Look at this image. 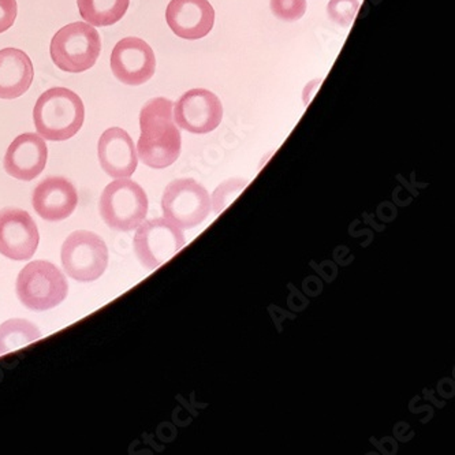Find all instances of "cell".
<instances>
[{"instance_id": "obj_22", "label": "cell", "mask_w": 455, "mask_h": 455, "mask_svg": "<svg viewBox=\"0 0 455 455\" xmlns=\"http://www.w3.org/2000/svg\"><path fill=\"white\" fill-rule=\"evenodd\" d=\"M17 12V0H0V33L6 32L14 25Z\"/></svg>"}, {"instance_id": "obj_8", "label": "cell", "mask_w": 455, "mask_h": 455, "mask_svg": "<svg viewBox=\"0 0 455 455\" xmlns=\"http://www.w3.org/2000/svg\"><path fill=\"white\" fill-rule=\"evenodd\" d=\"M185 243L182 230L166 218H156L140 225L134 235V251L140 263L149 271L174 258Z\"/></svg>"}, {"instance_id": "obj_12", "label": "cell", "mask_w": 455, "mask_h": 455, "mask_svg": "<svg viewBox=\"0 0 455 455\" xmlns=\"http://www.w3.org/2000/svg\"><path fill=\"white\" fill-rule=\"evenodd\" d=\"M170 29L185 40L203 39L215 24V10L208 0H172L166 12Z\"/></svg>"}, {"instance_id": "obj_13", "label": "cell", "mask_w": 455, "mask_h": 455, "mask_svg": "<svg viewBox=\"0 0 455 455\" xmlns=\"http://www.w3.org/2000/svg\"><path fill=\"white\" fill-rule=\"evenodd\" d=\"M78 195L70 180L48 177L33 192L32 205L40 218L48 222L68 220L77 207Z\"/></svg>"}, {"instance_id": "obj_19", "label": "cell", "mask_w": 455, "mask_h": 455, "mask_svg": "<svg viewBox=\"0 0 455 455\" xmlns=\"http://www.w3.org/2000/svg\"><path fill=\"white\" fill-rule=\"evenodd\" d=\"M358 9H360L358 0H330L327 14L334 24L349 28L355 21Z\"/></svg>"}, {"instance_id": "obj_20", "label": "cell", "mask_w": 455, "mask_h": 455, "mask_svg": "<svg viewBox=\"0 0 455 455\" xmlns=\"http://www.w3.org/2000/svg\"><path fill=\"white\" fill-rule=\"evenodd\" d=\"M246 187H248V180H230L220 185L211 198L215 212L222 213Z\"/></svg>"}, {"instance_id": "obj_9", "label": "cell", "mask_w": 455, "mask_h": 455, "mask_svg": "<svg viewBox=\"0 0 455 455\" xmlns=\"http://www.w3.org/2000/svg\"><path fill=\"white\" fill-rule=\"evenodd\" d=\"M172 114L180 129L193 134H207L222 122V101L207 89H192L180 96Z\"/></svg>"}, {"instance_id": "obj_2", "label": "cell", "mask_w": 455, "mask_h": 455, "mask_svg": "<svg viewBox=\"0 0 455 455\" xmlns=\"http://www.w3.org/2000/svg\"><path fill=\"white\" fill-rule=\"evenodd\" d=\"M85 107L77 93L68 88H51L35 104L36 131L48 141H66L80 132Z\"/></svg>"}, {"instance_id": "obj_16", "label": "cell", "mask_w": 455, "mask_h": 455, "mask_svg": "<svg viewBox=\"0 0 455 455\" xmlns=\"http://www.w3.org/2000/svg\"><path fill=\"white\" fill-rule=\"evenodd\" d=\"M33 65L24 51L4 48L0 51V99L12 100L29 91Z\"/></svg>"}, {"instance_id": "obj_4", "label": "cell", "mask_w": 455, "mask_h": 455, "mask_svg": "<svg viewBox=\"0 0 455 455\" xmlns=\"http://www.w3.org/2000/svg\"><path fill=\"white\" fill-rule=\"evenodd\" d=\"M101 218L114 230L132 231L139 228L148 213L145 190L129 178H118L107 185L99 203Z\"/></svg>"}, {"instance_id": "obj_15", "label": "cell", "mask_w": 455, "mask_h": 455, "mask_svg": "<svg viewBox=\"0 0 455 455\" xmlns=\"http://www.w3.org/2000/svg\"><path fill=\"white\" fill-rule=\"evenodd\" d=\"M99 162L111 178H129L139 164L133 140L121 127L107 129L99 140Z\"/></svg>"}, {"instance_id": "obj_11", "label": "cell", "mask_w": 455, "mask_h": 455, "mask_svg": "<svg viewBox=\"0 0 455 455\" xmlns=\"http://www.w3.org/2000/svg\"><path fill=\"white\" fill-rule=\"evenodd\" d=\"M37 225L27 211H0V253L15 261L29 260L39 246Z\"/></svg>"}, {"instance_id": "obj_17", "label": "cell", "mask_w": 455, "mask_h": 455, "mask_svg": "<svg viewBox=\"0 0 455 455\" xmlns=\"http://www.w3.org/2000/svg\"><path fill=\"white\" fill-rule=\"evenodd\" d=\"M84 21L92 27H111L126 14L131 0H77Z\"/></svg>"}, {"instance_id": "obj_14", "label": "cell", "mask_w": 455, "mask_h": 455, "mask_svg": "<svg viewBox=\"0 0 455 455\" xmlns=\"http://www.w3.org/2000/svg\"><path fill=\"white\" fill-rule=\"evenodd\" d=\"M48 159V148L39 134H20L10 144L4 156V170L15 180H33L42 174Z\"/></svg>"}, {"instance_id": "obj_3", "label": "cell", "mask_w": 455, "mask_h": 455, "mask_svg": "<svg viewBox=\"0 0 455 455\" xmlns=\"http://www.w3.org/2000/svg\"><path fill=\"white\" fill-rule=\"evenodd\" d=\"M100 36L88 22L66 25L51 40L52 62L68 73H84L92 68L100 57Z\"/></svg>"}, {"instance_id": "obj_10", "label": "cell", "mask_w": 455, "mask_h": 455, "mask_svg": "<svg viewBox=\"0 0 455 455\" xmlns=\"http://www.w3.org/2000/svg\"><path fill=\"white\" fill-rule=\"evenodd\" d=\"M110 65L116 80L139 86L154 77L156 58L148 43L139 37H124L114 47Z\"/></svg>"}, {"instance_id": "obj_5", "label": "cell", "mask_w": 455, "mask_h": 455, "mask_svg": "<svg viewBox=\"0 0 455 455\" xmlns=\"http://www.w3.org/2000/svg\"><path fill=\"white\" fill-rule=\"evenodd\" d=\"M68 291L65 275L50 261H33L18 275V299L32 311L52 309L68 297Z\"/></svg>"}, {"instance_id": "obj_7", "label": "cell", "mask_w": 455, "mask_h": 455, "mask_svg": "<svg viewBox=\"0 0 455 455\" xmlns=\"http://www.w3.org/2000/svg\"><path fill=\"white\" fill-rule=\"evenodd\" d=\"M62 264L70 278L93 282L108 266V249L103 238L91 231H76L62 246Z\"/></svg>"}, {"instance_id": "obj_1", "label": "cell", "mask_w": 455, "mask_h": 455, "mask_svg": "<svg viewBox=\"0 0 455 455\" xmlns=\"http://www.w3.org/2000/svg\"><path fill=\"white\" fill-rule=\"evenodd\" d=\"M172 108V100L156 98L147 101L140 113L141 134L137 142V156L151 169H166L180 157L182 139Z\"/></svg>"}, {"instance_id": "obj_21", "label": "cell", "mask_w": 455, "mask_h": 455, "mask_svg": "<svg viewBox=\"0 0 455 455\" xmlns=\"http://www.w3.org/2000/svg\"><path fill=\"white\" fill-rule=\"evenodd\" d=\"M272 14L281 21L296 22L307 12V0H271Z\"/></svg>"}, {"instance_id": "obj_18", "label": "cell", "mask_w": 455, "mask_h": 455, "mask_svg": "<svg viewBox=\"0 0 455 455\" xmlns=\"http://www.w3.org/2000/svg\"><path fill=\"white\" fill-rule=\"evenodd\" d=\"M42 338V332L28 320L12 319L0 325V355L21 349Z\"/></svg>"}, {"instance_id": "obj_6", "label": "cell", "mask_w": 455, "mask_h": 455, "mask_svg": "<svg viewBox=\"0 0 455 455\" xmlns=\"http://www.w3.org/2000/svg\"><path fill=\"white\" fill-rule=\"evenodd\" d=\"M162 210L164 218L180 230L202 225L211 210L210 193L192 178L172 180L163 192Z\"/></svg>"}]
</instances>
